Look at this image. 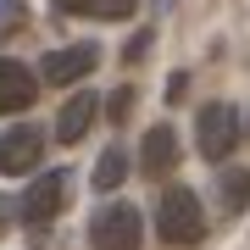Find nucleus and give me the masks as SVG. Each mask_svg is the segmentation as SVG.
<instances>
[{
    "label": "nucleus",
    "instance_id": "obj_1",
    "mask_svg": "<svg viewBox=\"0 0 250 250\" xmlns=\"http://www.w3.org/2000/svg\"><path fill=\"white\" fill-rule=\"evenodd\" d=\"M156 233L167 245H200V233H206V211H200V200H195V189H184V184H172V189H161L156 195Z\"/></svg>",
    "mask_w": 250,
    "mask_h": 250
},
{
    "label": "nucleus",
    "instance_id": "obj_2",
    "mask_svg": "<svg viewBox=\"0 0 250 250\" xmlns=\"http://www.w3.org/2000/svg\"><path fill=\"white\" fill-rule=\"evenodd\" d=\"M195 145H200L206 161H228L233 145H239V111H233L228 100L200 106V117H195Z\"/></svg>",
    "mask_w": 250,
    "mask_h": 250
},
{
    "label": "nucleus",
    "instance_id": "obj_3",
    "mask_svg": "<svg viewBox=\"0 0 250 250\" xmlns=\"http://www.w3.org/2000/svg\"><path fill=\"white\" fill-rule=\"evenodd\" d=\"M139 239H145V223H139V211L128 200L100 206L95 223H89V245L95 250H139Z\"/></svg>",
    "mask_w": 250,
    "mask_h": 250
},
{
    "label": "nucleus",
    "instance_id": "obj_4",
    "mask_svg": "<svg viewBox=\"0 0 250 250\" xmlns=\"http://www.w3.org/2000/svg\"><path fill=\"white\" fill-rule=\"evenodd\" d=\"M67 195H72V172H67V167L39 172V178L28 184V195H22V223H28V228H45L50 217L67 206Z\"/></svg>",
    "mask_w": 250,
    "mask_h": 250
},
{
    "label": "nucleus",
    "instance_id": "obj_5",
    "mask_svg": "<svg viewBox=\"0 0 250 250\" xmlns=\"http://www.w3.org/2000/svg\"><path fill=\"white\" fill-rule=\"evenodd\" d=\"M39 150H45V134H39L34 123L6 128V134H0V172H11V178L34 172V167H39Z\"/></svg>",
    "mask_w": 250,
    "mask_h": 250
},
{
    "label": "nucleus",
    "instance_id": "obj_6",
    "mask_svg": "<svg viewBox=\"0 0 250 250\" xmlns=\"http://www.w3.org/2000/svg\"><path fill=\"white\" fill-rule=\"evenodd\" d=\"M100 67V50L95 45H62L45 56V83H78Z\"/></svg>",
    "mask_w": 250,
    "mask_h": 250
},
{
    "label": "nucleus",
    "instance_id": "obj_7",
    "mask_svg": "<svg viewBox=\"0 0 250 250\" xmlns=\"http://www.w3.org/2000/svg\"><path fill=\"white\" fill-rule=\"evenodd\" d=\"M34 95H39V78H34V72H28L22 62L0 56V117L28 111V106H34Z\"/></svg>",
    "mask_w": 250,
    "mask_h": 250
},
{
    "label": "nucleus",
    "instance_id": "obj_8",
    "mask_svg": "<svg viewBox=\"0 0 250 250\" xmlns=\"http://www.w3.org/2000/svg\"><path fill=\"white\" fill-rule=\"evenodd\" d=\"M139 167L150 172V178H161V172H172V167H178V134H172L167 123L145 134V145H139Z\"/></svg>",
    "mask_w": 250,
    "mask_h": 250
},
{
    "label": "nucleus",
    "instance_id": "obj_9",
    "mask_svg": "<svg viewBox=\"0 0 250 250\" xmlns=\"http://www.w3.org/2000/svg\"><path fill=\"white\" fill-rule=\"evenodd\" d=\"M95 106H100L95 95H72L67 106H62V117H56V139H62V145H78L83 134H89V123H95Z\"/></svg>",
    "mask_w": 250,
    "mask_h": 250
},
{
    "label": "nucleus",
    "instance_id": "obj_10",
    "mask_svg": "<svg viewBox=\"0 0 250 250\" xmlns=\"http://www.w3.org/2000/svg\"><path fill=\"white\" fill-rule=\"evenodd\" d=\"M139 0H56L62 17H95V22H117V17H134Z\"/></svg>",
    "mask_w": 250,
    "mask_h": 250
},
{
    "label": "nucleus",
    "instance_id": "obj_11",
    "mask_svg": "<svg viewBox=\"0 0 250 250\" xmlns=\"http://www.w3.org/2000/svg\"><path fill=\"white\" fill-rule=\"evenodd\" d=\"M123 172H128V156H123V150L111 145V150L95 161V189H100V195H111V189L123 184Z\"/></svg>",
    "mask_w": 250,
    "mask_h": 250
},
{
    "label": "nucleus",
    "instance_id": "obj_12",
    "mask_svg": "<svg viewBox=\"0 0 250 250\" xmlns=\"http://www.w3.org/2000/svg\"><path fill=\"white\" fill-rule=\"evenodd\" d=\"M245 200H250V172L228 167L223 172V206H228V211H245Z\"/></svg>",
    "mask_w": 250,
    "mask_h": 250
},
{
    "label": "nucleus",
    "instance_id": "obj_13",
    "mask_svg": "<svg viewBox=\"0 0 250 250\" xmlns=\"http://www.w3.org/2000/svg\"><path fill=\"white\" fill-rule=\"evenodd\" d=\"M17 22H22V0H0V34H11Z\"/></svg>",
    "mask_w": 250,
    "mask_h": 250
},
{
    "label": "nucleus",
    "instance_id": "obj_14",
    "mask_svg": "<svg viewBox=\"0 0 250 250\" xmlns=\"http://www.w3.org/2000/svg\"><path fill=\"white\" fill-rule=\"evenodd\" d=\"M128 106H134V89H117V95L106 100V111H111V123H123V117H128Z\"/></svg>",
    "mask_w": 250,
    "mask_h": 250
},
{
    "label": "nucleus",
    "instance_id": "obj_15",
    "mask_svg": "<svg viewBox=\"0 0 250 250\" xmlns=\"http://www.w3.org/2000/svg\"><path fill=\"white\" fill-rule=\"evenodd\" d=\"M0 228H6V200H0Z\"/></svg>",
    "mask_w": 250,
    "mask_h": 250
}]
</instances>
